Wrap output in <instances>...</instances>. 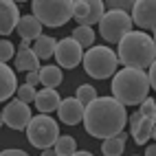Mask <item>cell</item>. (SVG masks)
<instances>
[{
    "label": "cell",
    "instance_id": "31",
    "mask_svg": "<svg viewBox=\"0 0 156 156\" xmlns=\"http://www.w3.org/2000/svg\"><path fill=\"white\" fill-rule=\"evenodd\" d=\"M73 156H95V154H90L88 150H77V152L73 154Z\"/></svg>",
    "mask_w": 156,
    "mask_h": 156
},
{
    "label": "cell",
    "instance_id": "20",
    "mask_svg": "<svg viewBox=\"0 0 156 156\" xmlns=\"http://www.w3.org/2000/svg\"><path fill=\"white\" fill-rule=\"evenodd\" d=\"M126 143H128L126 132L117 134V136H110L106 141H101V154L103 156H121L123 150H126Z\"/></svg>",
    "mask_w": 156,
    "mask_h": 156
},
{
    "label": "cell",
    "instance_id": "13",
    "mask_svg": "<svg viewBox=\"0 0 156 156\" xmlns=\"http://www.w3.org/2000/svg\"><path fill=\"white\" fill-rule=\"evenodd\" d=\"M84 110H86V106H81L75 97H66V99H62L59 108H57V114H59L62 123L77 126V123L84 121Z\"/></svg>",
    "mask_w": 156,
    "mask_h": 156
},
{
    "label": "cell",
    "instance_id": "16",
    "mask_svg": "<svg viewBox=\"0 0 156 156\" xmlns=\"http://www.w3.org/2000/svg\"><path fill=\"white\" fill-rule=\"evenodd\" d=\"M18 90V79L16 70L0 62V101H9Z\"/></svg>",
    "mask_w": 156,
    "mask_h": 156
},
{
    "label": "cell",
    "instance_id": "29",
    "mask_svg": "<svg viewBox=\"0 0 156 156\" xmlns=\"http://www.w3.org/2000/svg\"><path fill=\"white\" fill-rule=\"evenodd\" d=\"M24 84L33 86V88L40 84V75H37V70H35V73H27V81H24Z\"/></svg>",
    "mask_w": 156,
    "mask_h": 156
},
{
    "label": "cell",
    "instance_id": "26",
    "mask_svg": "<svg viewBox=\"0 0 156 156\" xmlns=\"http://www.w3.org/2000/svg\"><path fill=\"white\" fill-rule=\"evenodd\" d=\"M132 5H134V2H126V0H117V2H106L103 7H108V11H126V13H128V9L132 11Z\"/></svg>",
    "mask_w": 156,
    "mask_h": 156
},
{
    "label": "cell",
    "instance_id": "32",
    "mask_svg": "<svg viewBox=\"0 0 156 156\" xmlns=\"http://www.w3.org/2000/svg\"><path fill=\"white\" fill-rule=\"evenodd\" d=\"M40 156H57V154H55L53 147H51V150H42V154H40Z\"/></svg>",
    "mask_w": 156,
    "mask_h": 156
},
{
    "label": "cell",
    "instance_id": "1",
    "mask_svg": "<svg viewBox=\"0 0 156 156\" xmlns=\"http://www.w3.org/2000/svg\"><path fill=\"white\" fill-rule=\"evenodd\" d=\"M81 123L90 136L106 141L123 132L128 123V112L126 106L119 103L114 97H97L90 106H86Z\"/></svg>",
    "mask_w": 156,
    "mask_h": 156
},
{
    "label": "cell",
    "instance_id": "14",
    "mask_svg": "<svg viewBox=\"0 0 156 156\" xmlns=\"http://www.w3.org/2000/svg\"><path fill=\"white\" fill-rule=\"evenodd\" d=\"M16 31L20 33V37H22V40H27V42H31V40L35 42V40H37L40 35H42L44 27L40 24V20H37L33 13H27V16H20Z\"/></svg>",
    "mask_w": 156,
    "mask_h": 156
},
{
    "label": "cell",
    "instance_id": "15",
    "mask_svg": "<svg viewBox=\"0 0 156 156\" xmlns=\"http://www.w3.org/2000/svg\"><path fill=\"white\" fill-rule=\"evenodd\" d=\"M33 103L40 110V114H51V112H57L59 103H62V97H59V92L53 90V88H42V90H37Z\"/></svg>",
    "mask_w": 156,
    "mask_h": 156
},
{
    "label": "cell",
    "instance_id": "8",
    "mask_svg": "<svg viewBox=\"0 0 156 156\" xmlns=\"http://www.w3.org/2000/svg\"><path fill=\"white\" fill-rule=\"evenodd\" d=\"M84 59V48H81L73 37H62L57 40V46H55V62L59 68H68L73 70L75 66L81 64Z\"/></svg>",
    "mask_w": 156,
    "mask_h": 156
},
{
    "label": "cell",
    "instance_id": "36",
    "mask_svg": "<svg viewBox=\"0 0 156 156\" xmlns=\"http://www.w3.org/2000/svg\"><path fill=\"white\" fill-rule=\"evenodd\" d=\"M0 126H5V123H2V112H0Z\"/></svg>",
    "mask_w": 156,
    "mask_h": 156
},
{
    "label": "cell",
    "instance_id": "25",
    "mask_svg": "<svg viewBox=\"0 0 156 156\" xmlns=\"http://www.w3.org/2000/svg\"><path fill=\"white\" fill-rule=\"evenodd\" d=\"M16 95H18V101H22V103H33L37 90H35L33 86H29V84H22V86H18Z\"/></svg>",
    "mask_w": 156,
    "mask_h": 156
},
{
    "label": "cell",
    "instance_id": "34",
    "mask_svg": "<svg viewBox=\"0 0 156 156\" xmlns=\"http://www.w3.org/2000/svg\"><path fill=\"white\" fill-rule=\"evenodd\" d=\"M152 139L156 141V117H154V130H152Z\"/></svg>",
    "mask_w": 156,
    "mask_h": 156
},
{
    "label": "cell",
    "instance_id": "19",
    "mask_svg": "<svg viewBox=\"0 0 156 156\" xmlns=\"http://www.w3.org/2000/svg\"><path fill=\"white\" fill-rule=\"evenodd\" d=\"M55 46H57V40H55L53 35L42 33V35H40L35 42H33L31 51L35 53L37 59H48V57H53V55H55Z\"/></svg>",
    "mask_w": 156,
    "mask_h": 156
},
{
    "label": "cell",
    "instance_id": "2",
    "mask_svg": "<svg viewBox=\"0 0 156 156\" xmlns=\"http://www.w3.org/2000/svg\"><path fill=\"white\" fill-rule=\"evenodd\" d=\"M117 57L119 64H123V68H136V70H145L154 64L156 59V44L152 35H147L145 31H130L123 35V40L117 44Z\"/></svg>",
    "mask_w": 156,
    "mask_h": 156
},
{
    "label": "cell",
    "instance_id": "12",
    "mask_svg": "<svg viewBox=\"0 0 156 156\" xmlns=\"http://www.w3.org/2000/svg\"><path fill=\"white\" fill-rule=\"evenodd\" d=\"M20 20V9L11 0H0V37L11 35Z\"/></svg>",
    "mask_w": 156,
    "mask_h": 156
},
{
    "label": "cell",
    "instance_id": "3",
    "mask_svg": "<svg viewBox=\"0 0 156 156\" xmlns=\"http://www.w3.org/2000/svg\"><path fill=\"white\" fill-rule=\"evenodd\" d=\"M112 97L123 106H141L150 95V79L145 70L121 68L112 77Z\"/></svg>",
    "mask_w": 156,
    "mask_h": 156
},
{
    "label": "cell",
    "instance_id": "24",
    "mask_svg": "<svg viewBox=\"0 0 156 156\" xmlns=\"http://www.w3.org/2000/svg\"><path fill=\"white\" fill-rule=\"evenodd\" d=\"M16 57V46L11 40H7V37H0V62L2 64H7L9 59H13Z\"/></svg>",
    "mask_w": 156,
    "mask_h": 156
},
{
    "label": "cell",
    "instance_id": "6",
    "mask_svg": "<svg viewBox=\"0 0 156 156\" xmlns=\"http://www.w3.org/2000/svg\"><path fill=\"white\" fill-rule=\"evenodd\" d=\"M59 139V126L51 114H35L27 126V141L37 150H51Z\"/></svg>",
    "mask_w": 156,
    "mask_h": 156
},
{
    "label": "cell",
    "instance_id": "17",
    "mask_svg": "<svg viewBox=\"0 0 156 156\" xmlns=\"http://www.w3.org/2000/svg\"><path fill=\"white\" fill-rule=\"evenodd\" d=\"M13 70L18 73H35L40 70V59L31 48H18V55L13 57Z\"/></svg>",
    "mask_w": 156,
    "mask_h": 156
},
{
    "label": "cell",
    "instance_id": "27",
    "mask_svg": "<svg viewBox=\"0 0 156 156\" xmlns=\"http://www.w3.org/2000/svg\"><path fill=\"white\" fill-rule=\"evenodd\" d=\"M0 156H29L24 150H18V147H9V150H2Z\"/></svg>",
    "mask_w": 156,
    "mask_h": 156
},
{
    "label": "cell",
    "instance_id": "23",
    "mask_svg": "<svg viewBox=\"0 0 156 156\" xmlns=\"http://www.w3.org/2000/svg\"><path fill=\"white\" fill-rule=\"evenodd\" d=\"M75 99L81 103V106H90V103L97 99V90H95V86H90V84H81V86L77 88Z\"/></svg>",
    "mask_w": 156,
    "mask_h": 156
},
{
    "label": "cell",
    "instance_id": "33",
    "mask_svg": "<svg viewBox=\"0 0 156 156\" xmlns=\"http://www.w3.org/2000/svg\"><path fill=\"white\" fill-rule=\"evenodd\" d=\"M18 48H31V42H27V40H22V42H20V46Z\"/></svg>",
    "mask_w": 156,
    "mask_h": 156
},
{
    "label": "cell",
    "instance_id": "11",
    "mask_svg": "<svg viewBox=\"0 0 156 156\" xmlns=\"http://www.w3.org/2000/svg\"><path fill=\"white\" fill-rule=\"evenodd\" d=\"M130 121V132H132V139L136 145H145L152 139V130H154V117H147V114H141L139 110L128 117Z\"/></svg>",
    "mask_w": 156,
    "mask_h": 156
},
{
    "label": "cell",
    "instance_id": "37",
    "mask_svg": "<svg viewBox=\"0 0 156 156\" xmlns=\"http://www.w3.org/2000/svg\"><path fill=\"white\" fill-rule=\"evenodd\" d=\"M136 156H139V154H136Z\"/></svg>",
    "mask_w": 156,
    "mask_h": 156
},
{
    "label": "cell",
    "instance_id": "9",
    "mask_svg": "<svg viewBox=\"0 0 156 156\" xmlns=\"http://www.w3.org/2000/svg\"><path fill=\"white\" fill-rule=\"evenodd\" d=\"M31 119H33V114H31L29 103H22L18 99L9 101L2 108V123L7 128H11V130H27Z\"/></svg>",
    "mask_w": 156,
    "mask_h": 156
},
{
    "label": "cell",
    "instance_id": "21",
    "mask_svg": "<svg viewBox=\"0 0 156 156\" xmlns=\"http://www.w3.org/2000/svg\"><path fill=\"white\" fill-rule=\"evenodd\" d=\"M73 40L81 46V48H92L95 46V31H92V27H75V31H73Z\"/></svg>",
    "mask_w": 156,
    "mask_h": 156
},
{
    "label": "cell",
    "instance_id": "4",
    "mask_svg": "<svg viewBox=\"0 0 156 156\" xmlns=\"http://www.w3.org/2000/svg\"><path fill=\"white\" fill-rule=\"evenodd\" d=\"M84 70L86 75L92 79H108L114 77V73L119 68V57L112 48L108 46H92L88 51H84Z\"/></svg>",
    "mask_w": 156,
    "mask_h": 156
},
{
    "label": "cell",
    "instance_id": "10",
    "mask_svg": "<svg viewBox=\"0 0 156 156\" xmlns=\"http://www.w3.org/2000/svg\"><path fill=\"white\" fill-rule=\"evenodd\" d=\"M132 24H136L141 31L156 29V0H136L132 5Z\"/></svg>",
    "mask_w": 156,
    "mask_h": 156
},
{
    "label": "cell",
    "instance_id": "30",
    "mask_svg": "<svg viewBox=\"0 0 156 156\" xmlns=\"http://www.w3.org/2000/svg\"><path fill=\"white\" fill-rule=\"evenodd\" d=\"M145 156H156V143L147 145V150H145Z\"/></svg>",
    "mask_w": 156,
    "mask_h": 156
},
{
    "label": "cell",
    "instance_id": "28",
    "mask_svg": "<svg viewBox=\"0 0 156 156\" xmlns=\"http://www.w3.org/2000/svg\"><path fill=\"white\" fill-rule=\"evenodd\" d=\"M147 79H150V88L156 90V59H154V64H152L150 70H147Z\"/></svg>",
    "mask_w": 156,
    "mask_h": 156
},
{
    "label": "cell",
    "instance_id": "22",
    "mask_svg": "<svg viewBox=\"0 0 156 156\" xmlns=\"http://www.w3.org/2000/svg\"><path fill=\"white\" fill-rule=\"evenodd\" d=\"M53 150H55L57 156H73L77 152V141L73 136H68V134H59V139L55 141Z\"/></svg>",
    "mask_w": 156,
    "mask_h": 156
},
{
    "label": "cell",
    "instance_id": "7",
    "mask_svg": "<svg viewBox=\"0 0 156 156\" xmlns=\"http://www.w3.org/2000/svg\"><path fill=\"white\" fill-rule=\"evenodd\" d=\"M97 27H99V35L108 44H119L123 35L132 31L134 24H132L130 13H126V11H106Z\"/></svg>",
    "mask_w": 156,
    "mask_h": 156
},
{
    "label": "cell",
    "instance_id": "35",
    "mask_svg": "<svg viewBox=\"0 0 156 156\" xmlns=\"http://www.w3.org/2000/svg\"><path fill=\"white\" fill-rule=\"evenodd\" d=\"M152 40H154V44H156V29H154V35H152Z\"/></svg>",
    "mask_w": 156,
    "mask_h": 156
},
{
    "label": "cell",
    "instance_id": "18",
    "mask_svg": "<svg viewBox=\"0 0 156 156\" xmlns=\"http://www.w3.org/2000/svg\"><path fill=\"white\" fill-rule=\"evenodd\" d=\"M37 75H40V84H42L44 88H53V90H57V86L62 84V81H64L62 68H59V66H53V64L40 66Z\"/></svg>",
    "mask_w": 156,
    "mask_h": 156
},
{
    "label": "cell",
    "instance_id": "5",
    "mask_svg": "<svg viewBox=\"0 0 156 156\" xmlns=\"http://www.w3.org/2000/svg\"><path fill=\"white\" fill-rule=\"evenodd\" d=\"M31 11L40 20L42 27H64L73 18V2L70 0H33Z\"/></svg>",
    "mask_w": 156,
    "mask_h": 156
}]
</instances>
